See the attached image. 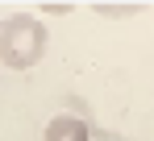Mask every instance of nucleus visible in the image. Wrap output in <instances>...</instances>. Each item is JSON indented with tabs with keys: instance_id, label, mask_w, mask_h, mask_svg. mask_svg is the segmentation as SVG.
<instances>
[{
	"instance_id": "1",
	"label": "nucleus",
	"mask_w": 154,
	"mask_h": 141,
	"mask_svg": "<svg viewBox=\"0 0 154 141\" xmlns=\"http://www.w3.org/2000/svg\"><path fill=\"white\" fill-rule=\"evenodd\" d=\"M46 21L33 17V13H13V17H0V62L13 70H29L42 62L46 54Z\"/></svg>"
},
{
	"instance_id": "2",
	"label": "nucleus",
	"mask_w": 154,
	"mask_h": 141,
	"mask_svg": "<svg viewBox=\"0 0 154 141\" xmlns=\"http://www.w3.org/2000/svg\"><path fill=\"white\" fill-rule=\"evenodd\" d=\"M46 141H92V129H88V120L83 116H54L46 124Z\"/></svg>"
}]
</instances>
